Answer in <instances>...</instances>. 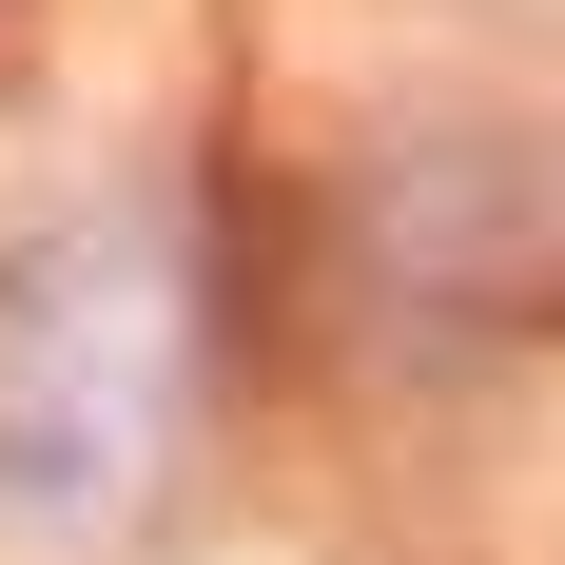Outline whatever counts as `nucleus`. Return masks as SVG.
Returning a JSON list of instances; mask_svg holds the SVG:
<instances>
[{
    "label": "nucleus",
    "instance_id": "obj_1",
    "mask_svg": "<svg viewBox=\"0 0 565 565\" xmlns=\"http://www.w3.org/2000/svg\"><path fill=\"white\" fill-rule=\"evenodd\" d=\"M175 234L137 195H78L0 254V546H98L175 449Z\"/></svg>",
    "mask_w": 565,
    "mask_h": 565
}]
</instances>
